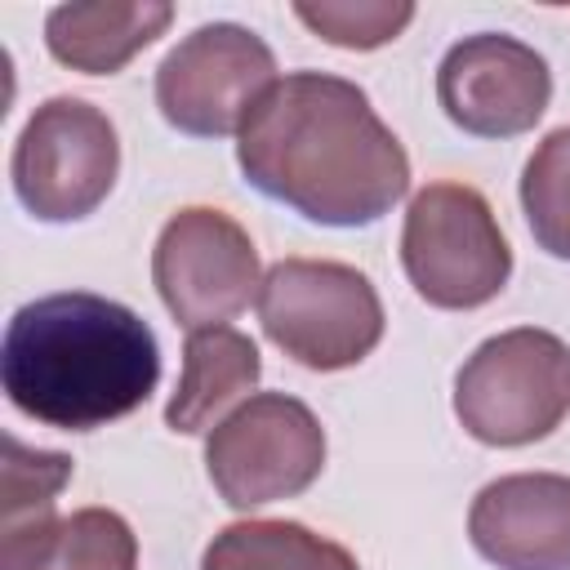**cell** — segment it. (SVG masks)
<instances>
[{
	"instance_id": "obj_7",
	"label": "cell",
	"mask_w": 570,
	"mask_h": 570,
	"mask_svg": "<svg viewBox=\"0 0 570 570\" xmlns=\"http://www.w3.org/2000/svg\"><path fill=\"white\" fill-rule=\"evenodd\" d=\"M205 468L223 503L240 512L294 499L325 468V428L298 396L258 392L209 432Z\"/></svg>"
},
{
	"instance_id": "obj_1",
	"label": "cell",
	"mask_w": 570,
	"mask_h": 570,
	"mask_svg": "<svg viewBox=\"0 0 570 570\" xmlns=\"http://www.w3.org/2000/svg\"><path fill=\"white\" fill-rule=\"evenodd\" d=\"M236 165L249 187L321 227L379 223L410 191V156L365 89L330 71L281 76L245 116Z\"/></svg>"
},
{
	"instance_id": "obj_8",
	"label": "cell",
	"mask_w": 570,
	"mask_h": 570,
	"mask_svg": "<svg viewBox=\"0 0 570 570\" xmlns=\"http://www.w3.org/2000/svg\"><path fill=\"white\" fill-rule=\"evenodd\" d=\"M276 80V58L263 36L240 22H205L156 67V107L178 134L227 138L240 134L245 116Z\"/></svg>"
},
{
	"instance_id": "obj_10",
	"label": "cell",
	"mask_w": 570,
	"mask_h": 570,
	"mask_svg": "<svg viewBox=\"0 0 570 570\" xmlns=\"http://www.w3.org/2000/svg\"><path fill=\"white\" fill-rule=\"evenodd\" d=\"M436 102L472 138H517L539 125L552 102L543 53L503 31L463 36L436 67Z\"/></svg>"
},
{
	"instance_id": "obj_6",
	"label": "cell",
	"mask_w": 570,
	"mask_h": 570,
	"mask_svg": "<svg viewBox=\"0 0 570 570\" xmlns=\"http://www.w3.org/2000/svg\"><path fill=\"white\" fill-rule=\"evenodd\" d=\"M13 191L40 223H76L94 214L120 174L116 125L85 98H49L31 111L13 142Z\"/></svg>"
},
{
	"instance_id": "obj_12",
	"label": "cell",
	"mask_w": 570,
	"mask_h": 570,
	"mask_svg": "<svg viewBox=\"0 0 570 570\" xmlns=\"http://www.w3.org/2000/svg\"><path fill=\"white\" fill-rule=\"evenodd\" d=\"M71 481V459L31 450L4 436L0 463V570H40L58 543V494Z\"/></svg>"
},
{
	"instance_id": "obj_3",
	"label": "cell",
	"mask_w": 570,
	"mask_h": 570,
	"mask_svg": "<svg viewBox=\"0 0 570 570\" xmlns=\"http://www.w3.org/2000/svg\"><path fill=\"white\" fill-rule=\"evenodd\" d=\"M263 334L307 370H347L383 338V303L365 272L330 258H281L258 285Z\"/></svg>"
},
{
	"instance_id": "obj_2",
	"label": "cell",
	"mask_w": 570,
	"mask_h": 570,
	"mask_svg": "<svg viewBox=\"0 0 570 570\" xmlns=\"http://www.w3.org/2000/svg\"><path fill=\"white\" fill-rule=\"evenodd\" d=\"M0 379L27 419L58 432H94L156 392L160 347L134 307L67 289L13 312Z\"/></svg>"
},
{
	"instance_id": "obj_16",
	"label": "cell",
	"mask_w": 570,
	"mask_h": 570,
	"mask_svg": "<svg viewBox=\"0 0 570 570\" xmlns=\"http://www.w3.org/2000/svg\"><path fill=\"white\" fill-rule=\"evenodd\" d=\"M521 209L543 254L570 263V125L552 129L521 169Z\"/></svg>"
},
{
	"instance_id": "obj_18",
	"label": "cell",
	"mask_w": 570,
	"mask_h": 570,
	"mask_svg": "<svg viewBox=\"0 0 570 570\" xmlns=\"http://www.w3.org/2000/svg\"><path fill=\"white\" fill-rule=\"evenodd\" d=\"M294 18L338 49H379L410 27L414 4L405 0L396 4L392 0H321V4L298 0Z\"/></svg>"
},
{
	"instance_id": "obj_14",
	"label": "cell",
	"mask_w": 570,
	"mask_h": 570,
	"mask_svg": "<svg viewBox=\"0 0 570 570\" xmlns=\"http://www.w3.org/2000/svg\"><path fill=\"white\" fill-rule=\"evenodd\" d=\"M258 374L263 361L249 334L232 325L191 330L183 347V379L165 405V423L183 436L214 432L223 423V410H232L240 396L254 392Z\"/></svg>"
},
{
	"instance_id": "obj_13",
	"label": "cell",
	"mask_w": 570,
	"mask_h": 570,
	"mask_svg": "<svg viewBox=\"0 0 570 570\" xmlns=\"http://www.w3.org/2000/svg\"><path fill=\"white\" fill-rule=\"evenodd\" d=\"M174 22L165 0H85L58 4L45 18L49 53L85 76H116L134 53H142Z\"/></svg>"
},
{
	"instance_id": "obj_4",
	"label": "cell",
	"mask_w": 570,
	"mask_h": 570,
	"mask_svg": "<svg viewBox=\"0 0 570 570\" xmlns=\"http://www.w3.org/2000/svg\"><path fill=\"white\" fill-rule=\"evenodd\" d=\"M454 414L481 445H530L570 414V347L534 325L485 338L454 374Z\"/></svg>"
},
{
	"instance_id": "obj_9",
	"label": "cell",
	"mask_w": 570,
	"mask_h": 570,
	"mask_svg": "<svg viewBox=\"0 0 570 570\" xmlns=\"http://www.w3.org/2000/svg\"><path fill=\"white\" fill-rule=\"evenodd\" d=\"M151 281L187 334L240 316L263 285L249 232L209 205H187L160 227L151 249Z\"/></svg>"
},
{
	"instance_id": "obj_11",
	"label": "cell",
	"mask_w": 570,
	"mask_h": 570,
	"mask_svg": "<svg viewBox=\"0 0 570 570\" xmlns=\"http://www.w3.org/2000/svg\"><path fill=\"white\" fill-rule=\"evenodd\" d=\"M472 548L499 570H570V476L512 472L468 512Z\"/></svg>"
},
{
	"instance_id": "obj_15",
	"label": "cell",
	"mask_w": 570,
	"mask_h": 570,
	"mask_svg": "<svg viewBox=\"0 0 570 570\" xmlns=\"http://www.w3.org/2000/svg\"><path fill=\"white\" fill-rule=\"evenodd\" d=\"M200 570H361V566L343 543L298 521H236L209 539Z\"/></svg>"
},
{
	"instance_id": "obj_17",
	"label": "cell",
	"mask_w": 570,
	"mask_h": 570,
	"mask_svg": "<svg viewBox=\"0 0 570 570\" xmlns=\"http://www.w3.org/2000/svg\"><path fill=\"white\" fill-rule=\"evenodd\" d=\"M40 570H138V539L111 508H80L62 517L58 543Z\"/></svg>"
},
{
	"instance_id": "obj_5",
	"label": "cell",
	"mask_w": 570,
	"mask_h": 570,
	"mask_svg": "<svg viewBox=\"0 0 570 570\" xmlns=\"http://www.w3.org/2000/svg\"><path fill=\"white\" fill-rule=\"evenodd\" d=\"M401 267L423 303L472 312L508 285L512 249L494 223L490 200L476 187L428 183L405 209Z\"/></svg>"
}]
</instances>
